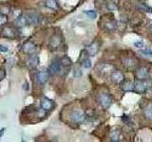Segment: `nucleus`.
Masks as SVG:
<instances>
[{
  "label": "nucleus",
  "mask_w": 152,
  "mask_h": 142,
  "mask_svg": "<svg viewBox=\"0 0 152 142\" xmlns=\"http://www.w3.org/2000/svg\"><path fill=\"white\" fill-rule=\"evenodd\" d=\"M84 13L87 14L88 17H89L90 19H95L97 17V12L93 11V9H90V11H85Z\"/></svg>",
  "instance_id": "nucleus-23"
},
{
  "label": "nucleus",
  "mask_w": 152,
  "mask_h": 142,
  "mask_svg": "<svg viewBox=\"0 0 152 142\" xmlns=\"http://www.w3.org/2000/svg\"><path fill=\"white\" fill-rule=\"evenodd\" d=\"M133 91L137 94H145L146 91V85L144 83V80H135Z\"/></svg>",
  "instance_id": "nucleus-9"
},
{
  "label": "nucleus",
  "mask_w": 152,
  "mask_h": 142,
  "mask_svg": "<svg viewBox=\"0 0 152 142\" xmlns=\"http://www.w3.org/2000/svg\"><path fill=\"white\" fill-rule=\"evenodd\" d=\"M27 64L30 68H35V67H37L38 64H39V58H38L37 55L32 54V55H31L30 59L28 60Z\"/></svg>",
  "instance_id": "nucleus-13"
},
{
  "label": "nucleus",
  "mask_w": 152,
  "mask_h": 142,
  "mask_svg": "<svg viewBox=\"0 0 152 142\" xmlns=\"http://www.w3.org/2000/svg\"><path fill=\"white\" fill-rule=\"evenodd\" d=\"M145 117L147 118V120H152V106L147 107L145 110Z\"/></svg>",
  "instance_id": "nucleus-24"
},
{
  "label": "nucleus",
  "mask_w": 152,
  "mask_h": 142,
  "mask_svg": "<svg viewBox=\"0 0 152 142\" xmlns=\"http://www.w3.org/2000/svg\"><path fill=\"white\" fill-rule=\"evenodd\" d=\"M82 65H83V67L84 68H87V69H88V68H90L91 67V61H90L88 57L86 59H84L83 61H82Z\"/></svg>",
  "instance_id": "nucleus-25"
},
{
  "label": "nucleus",
  "mask_w": 152,
  "mask_h": 142,
  "mask_svg": "<svg viewBox=\"0 0 152 142\" xmlns=\"http://www.w3.org/2000/svg\"><path fill=\"white\" fill-rule=\"evenodd\" d=\"M61 64H62V66H70L71 65V61L69 57L65 56L64 58H62L61 60Z\"/></svg>",
  "instance_id": "nucleus-26"
},
{
  "label": "nucleus",
  "mask_w": 152,
  "mask_h": 142,
  "mask_svg": "<svg viewBox=\"0 0 152 142\" xmlns=\"http://www.w3.org/2000/svg\"><path fill=\"white\" fill-rule=\"evenodd\" d=\"M144 46H145V43L142 40H137L134 42V46L137 47V49H142V47H144Z\"/></svg>",
  "instance_id": "nucleus-28"
},
{
  "label": "nucleus",
  "mask_w": 152,
  "mask_h": 142,
  "mask_svg": "<svg viewBox=\"0 0 152 142\" xmlns=\"http://www.w3.org/2000/svg\"><path fill=\"white\" fill-rule=\"evenodd\" d=\"M98 50H99V44L97 42H93L87 47L86 52H87L88 55L89 56H94L98 52Z\"/></svg>",
  "instance_id": "nucleus-11"
},
{
  "label": "nucleus",
  "mask_w": 152,
  "mask_h": 142,
  "mask_svg": "<svg viewBox=\"0 0 152 142\" xmlns=\"http://www.w3.org/2000/svg\"><path fill=\"white\" fill-rule=\"evenodd\" d=\"M150 31H151V32H152V25H151V26H150Z\"/></svg>",
  "instance_id": "nucleus-35"
},
{
  "label": "nucleus",
  "mask_w": 152,
  "mask_h": 142,
  "mask_svg": "<svg viewBox=\"0 0 152 142\" xmlns=\"http://www.w3.org/2000/svg\"><path fill=\"white\" fill-rule=\"evenodd\" d=\"M62 71V64H61V61H53L52 63L50 64V67H49V72L50 74L52 75H57L61 73Z\"/></svg>",
  "instance_id": "nucleus-6"
},
{
  "label": "nucleus",
  "mask_w": 152,
  "mask_h": 142,
  "mask_svg": "<svg viewBox=\"0 0 152 142\" xmlns=\"http://www.w3.org/2000/svg\"><path fill=\"white\" fill-rule=\"evenodd\" d=\"M23 89H26V90L28 89V83H24V85H23Z\"/></svg>",
  "instance_id": "nucleus-33"
},
{
  "label": "nucleus",
  "mask_w": 152,
  "mask_h": 142,
  "mask_svg": "<svg viewBox=\"0 0 152 142\" xmlns=\"http://www.w3.org/2000/svg\"><path fill=\"white\" fill-rule=\"evenodd\" d=\"M26 18L28 20V23L31 25H39L42 21V17L40 14H38L37 12H28L26 14Z\"/></svg>",
  "instance_id": "nucleus-3"
},
{
  "label": "nucleus",
  "mask_w": 152,
  "mask_h": 142,
  "mask_svg": "<svg viewBox=\"0 0 152 142\" xmlns=\"http://www.w3.org/2000/svg\"><path fill=\"white\" fill-rule=\"evenodd\" d=\"M60 45H61V39L58 36H53L51 38L50 46L52 47V49H57Z\"/></svg>",
  "instance_id": "nucleus-17"
},
{
  "label": "nucleus",
  "mask_w": 152,
  "mask_h": 142,
  "mask_svg": "<svg viewBox=\"0 0 152 142\" xmlns=\"http://www.w3.org/2000/svg\"><path fill=\"white\" fill-rule=\"evenodd\" d=\"M49 78H50V72L46 70L40 71V72H38L35 75V80L37 84L39 85H44L49 80Z\"/></svg>",
  "instance_id": "nucleus-4"
},
{
  "label": "nucleus",
  "mask_w": 152,
  "mask_h": 142,
  "mask_svg": "<svg viewBox=\"0 0 152 142\" xmlns=\"http://www.w3.org/2000/svg\"><path fill=\"white\" fill-rule=\"evenodd\" d=\"M135 76H136L137 80H147V78H148V76H149L148 69H147L146 67H138L136 69Z\"/></svg>",
  "instance_id": "nucleus-8"
},
{
  "label": "nucleus",
  "mask_w": 152,
  "mask_h": 142,
  "mask_svg": "<svg viewBox=\"0 0 152 142\" xmlns=\"http://www.w3.org/2000/svg\"><path fill=\"white\" fill-rule=\"evenodd\" d=\"M134 88V83L131 80H124L122 83V89L125 92H131Z\"/></svg>",
  "instance_id": "nucleus-14"
},
{
  "label": "nucleus",
  "mask_w": 152,
  "mask_h": 142,
  "mask_svg": "<svg viewBox=\"0 0 152 142\" xmlns=\"http://www.w3.org/2000/svg\"><path fill=\"white\" fill-rule=\"evenodd\" d=\"M15 24H16V26L18 28H24V27H26L28 24L27 18H26V15H20L19 17H17Z\"/></svg>",
  "instance_id": "nucleus-16"
},
{
  "label": "nucleus",
  "mask_w": 152,
  "mask_h": 142,
  "mask_svg": "<svg viewBox=\"0 0 152 142\" xmlns=\"http://www.w3.org/2000/svg\"><path fill=\"white\" fill-rule=\"evenodd\" d=\"M110 140L113 142H117L120 140V132L119 131H112L110 135Z\"/></svg>",
  "instance_id": "nucleus-22"
},
{
  "label": "nucleus",
  "mask_w": 152,
  "mask_h": 142,
  "mask_svg": "<svg viewBox=\"0 0 152 142\" xmlns=\"http://www.w3.org/2000/svg\"><path fill=\"white\" fill-rule=\"evenodd\" d=\"M123 64L125 68L128 70H136L138 68V62L133 58H126L123 60Z\"/></svg>",
  "instance_id": "nucleus-7"
},
{
  "label": "nucleus",
  "mask_w": 152,
  "mask_h": 142,
  "mask_svg": "<svg viewBox=\"0 0 152 142\" xmlns=\"http://www.w3.org/2000/svg\"><path fill=\"white\" fill-rule=\"evenodd\" d=\"M15 30H13L12 28L11 27H5L4 30L2 31V34L5 36V37H8V38H13L15 37Z\"/></svg>",
  "instance_id": "nucleus-15"
},
{
  "label": "nucleus",
  "mask_w": 152,
  "mask_h": 142,
  "mask_svg": "<svg viewBox=\"0 0 152 142\" xmlns=\"http://www.w3.org/2000/svg\"><path fill=\"white\" fill-rule=\"evenodd\" d=\"M98 101H99L100 105H101L104 109H106V110L111 106V104L113 102L111 96L107 93H101L98 96Z\"/></svg>",
  "instance_id": "nucleus-1"
},
{
  "label": "nucleus",
  "mask_w": 152,
  "mask_h": 142,
  "mask_svg": "<svg viewBox=\"0 0 152 142\" xmlns=\"http://www.w3.org/2000/svg\"><path fill=\"white\" fill-rule=\"evenodd\" d=\"M73 76L75 78H79L82 76V72H81L80 69H74L73 70Z\"/></svg>",
  "instance_id": "nucleus-30"
},
{
  "label": "nucleus",
  "mask_w": 152,
  "mask_h": 142,
  "mask_svg": "<svg viewBox=\"0 0 152 142\" xmlns=\"http://www.w3.org/2000/svg\"><path fill=\"white\" fill-rule=\"evenodd\" d=\"M138 9L142 12H152V8L145 3H139L138 4Z\"/></svg>",
  "instance_id": "nucleus-18"
},
{
  "label": "nucleus",
  "mask_w": 152,
  "mask_h": 142,
  "mask_svg": "<svg viewBox=\"0 0 152 142\" xmlns=\"http://www.w3.org/2000/svg\"><path fill=\"white\" fill-rule=\"evenodd\" d=\"M41 108L44 111H50L53 108V102L48 98H43L41 101Z\"/></svg>",
  "instance_id": "nucleus-12"
},
{
  "label": "nucleus",
  "mask_w": 152,
  "mask_h": 142,
  "mask_svg": "<svg viewBox=\"0 0 152 142\" xmlns=\"http://www.w3.org/2000/svg\"><path fill=\"white\" fill-rule=\"evenodd\" d=\"M9 49H8V47H6L5 46H2V45H0V51L1 52H7Z\"/></svg>",
  "instance_id": "nucleus-32"
},
{
  "label": "nucleus",
  "mask_w": 152,
  "mask_h": 142,
  "mask_svg": "<svg viewBox=\"0 0 152 142\" xmlns=\"http://www.w3.org/2000/svg\"><path fill=\"white\" fill-rule=\"evenodd\" d=\"M140 52L141 53L145 56V57H152V49H150V47H142V49H140Z\"/></svg>",
  "instance_id": "nucleus-21"
},
{
  "label": "nucleus",
  "mask_w": 152,
  "mask_h": 142,
  "mask_svg": "<svg viewBox=\"0 0 152 142\" xmlns=\"http://www.w3.org/2000/svg\"><path fill=\"white\" fill-rule=\"evenodd\" d=\"M110 80L114 83L121 84L125 80V75L120 70H114L110 73Z\"/></svg>",
  "instance_id": "nucleus-5"
},
{
  "label": "nucleus",
  "mask_w": 152,
  "mask_h": 142,
  "mask_svg": "<svg viewBox=\"0 0 152 142\" xmlns=\"http://www.w3.org/2000/svg\"><path fill=\"white\" fill-rule=\"evenodd\" d=\"M22 49L26 54L32 55V54H34L36 51V46L31 42H27L22 46Z\"/></svg>",
  "instance_id": "nucleus-10"
},
{
  "label": "nucleus",
  "mask_w": 152,
  "mask_h": 142,
  "mask_svg": "<svg viewBox=\"0 0 152 142\" xmlns=\"http://www.w3.org/2000/svg\"><path fill=\"white\" fill-rule=\"evenodd\" d=\"M70 120L74 123H82L86 120V114L80 110H74L70 114Z\"/></svg>",
  "instance_id": "nucleus-2"
},
{
  "label": "nucleus",
  "mask_w": 152,
  "mask_h": 142,
  "mask_svg": "<svg viewBox=\"0 0 152 142\" xmlns=\"http://www.w3.org/2000/svg\"><path fill=\"white\" fill-rule=\"evenodd\" d=\"M4 131H5L4 128H3V129H0V137H1V136L3 135V134H4Z\"/></svg>",
  "instance_id": "nucleus-34"
},
{
  "label": "nucleus",
  "mask_w": 152,
  "mask_h": 142,
  "mask_svg": "<svg viewBox=\"0 0 152 142\" xmlns=\"http://www.w3.org/2000/svg\"><path fill=\"white\" fill-rule=\"evenodd\" d=\"M46 6L49 9L55 11L58 9V3H57V0H46Z\"/></svg>",
  "instance_id": "nucleus-19"
},
{
  "label": "nucleus",
  "mask_w": 152,
  "mask_h": 142,
  "mask_svg": "<svg viewBox=\"0 0 152 142\" xmlns=\"http://www.w3.org/2000/svg\"><path fill=\"white\" fill-rule=\"evenodd\" d=\"M116 28V23L114 21H108L104 24V30L107 31H112Z\"/></svg>",
  "instance_id": "nucleus-20"
},
{
  "label": "nucleus",
  "mask_w": 152,
  "mask_h": 142,
  "mask_svg": "<svg viewBox=\"0 0 152 142\" xmlns=\"http://www.w3.org/2000/svg\"><path fill=\"white\" fill-rule=\"evenodd\" d=\"M5 76H6V72H5V70L3 68H0V80H2Z\"/></svg>",
  "instance_id": "nucleus-31"
},
{
  "label": "nucleus",
  "mask_w": 152,
  "mask_h": 142,
  "mask_svg": "<svg viewBox=\"0 0 152 142\" xmlns=\"http://www.w3.org/2000/svg\"><path fill=\"white\" fill-rule=\"evenodd\" d=\"M8 22V17L3 13H0V26H4Z\"/></svg>",
  "instance_id": "nucleus-27"
},
{
  "label": "nucleus",
  "mask_w": 152,
  "mask_h": 142,
  "mask_svg": "<svg viewBox=\"0 0 152 142\" xmlns=\"http://www.w3.org/2000/svg\"><path fill=\"white\" fill-rule=\"evenodd\" d=\"M107 9L109 11H116L117 9V5L114 3V2H110L107 4Z\"/></svg>",
  "instance_id": "nucleus-29"
},
{
  "label": "nucleus",
  "mask_w": 152,
  "mask_h": 142,
  "mask_svg": "<svg viewBox=\"0 0 152 142\" xmlns=\"http://www.w3.org/2000/svg\"><path fill=\"white\" fill-rule=\"evenodd\" d=\"M102 1H104V0H102Z\"/></svg>",
  "instance_id": "nucleus-36"
}]
</instances>
